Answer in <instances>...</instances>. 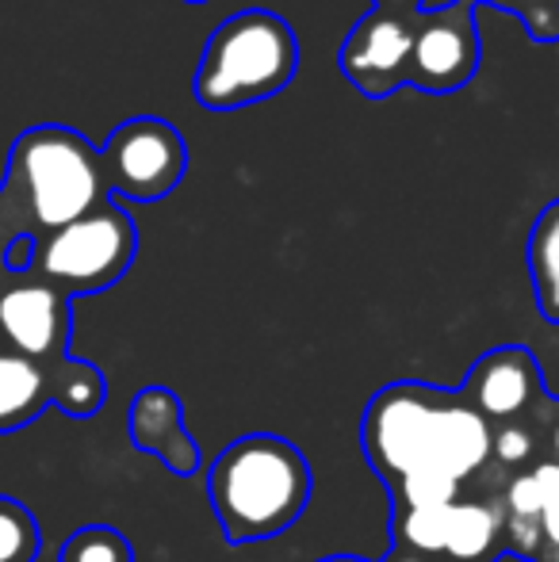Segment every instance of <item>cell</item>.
Segmentation results:
<instances>
[{
	"label": "cell",
	"instance_id": "15",
	"mask_svg": "<svg viewBox=\"0 0 559 562\" xmlns=\"http://www.w3.org/2000/svg\"><path fill=\"white\" fill-rule=\"evenodd\" d=\"M43 551V528L35 513L15 497L0 494V562H35Z\"/></svg>",
	"mask_w": 559,
	"mask_h": 562
},
{
	"label": "cell",
	"instance_id": "23",
	"mask_svg": "<svg viewBox=\"0 0 559 562\" xmlns=\"http://www.w3.org/2000/svg\"><path fill=\"white\" fill-rule=\"evenodd\" d=\"M318 562H368V559H357V555H329V559H318Z\"/></svg>",
	"mask_w": 559,
	"mask_h": 562
},
{
	"label": "cell",
	"instance_id": "8",
	"mask_svg": "<svg viewBox=\"0 0 559 562\" xmlns=\"http://www.w3.org/2000/svg\"><path fill=\"white\" fill-rule=\"evenodd\" d=\"M460 398L471 406V414L483 417L491 429L499 425L525 422L540 409L548 398L545 391V371H540L537 356L522 345H502L483 352L471 363L468 379L460 386Z\"/></svg>",
	"mask_w": 559,
	"mask_h": 562
},
{
	"label": "cell",
	"instance_id": "9",
	"mask_svg": "<svg viewBox=\"0 0 559 562\" xmlns=\"http://www.w3.org/2000/svg\"><path fill=\"white\" fill-rule=\"evenodd\" d=\"M479 69L476 8L452 4L445 12H418L406 85L422 92H456Z\"/></svg>",
	"mask_w": 559,
	"mask_h": 562
},
{
	"label": "cell",
	"instance_id": "1",
	"mask_svg": "<svg viewBox=\"0 0 559 562\" xmlns=\"http://www.w3.org/2000/svg\"><path fill=\"white\" fill-rule=\"evenodd\" d=\"M360 448L388 490L414 474H440L468 490L491 467V425L471 414L460 391L391 383L368 398Z\"/></svg>",
	"mask_w": 559,
	"mask_h": 562
},
{
	"label": "cell",
	"instance_id": "16",
	"mask_svg": "<svg viewBox=\"0 0 559 562\" xmlns=\"http://www.w3.org/2000/svg\"><path fill=\"white\" fill-rule=\"evenodd\" d=\"M58 562H135V548L120 528L85 525L62 543Z\"/></svg>",
	"mask_w": 559,
	"mask_h": 562
},
{
	"label": "cell",
	"instance_id": "21",
	"mask_svg": "<svg viewBox=\"0 0 559 562\" xmlns=\"http://www.w3.org/2000/svg\"><path fill=\"white\" fill-rule=\"evenodd\" d=\"M383 562H437V559L422 555V551H411V548H395V543H391V555Z\"/></svg>",
	"mask_w": 559,
	"mask_h": 562
},
{
	"label": "cell",
	"instance_id": "12",
	"mask_svg": "<svg viewBox=\"0 0 559 562\" xmlns=\"http://www.w3.org/2000/svg\"><path fill=\"white\" fill-rule=\"evenodd\" d=\"M54 368L27 360V356L12 352V348H0V437L38 422L54 406V391H51Z\"/></svg>",
	"mask_w": 559,
	"mask_h": 562
},
{
	"label": "cell",
	"instance_id": "10",
	"mask_svg": "<svg viewBox=\"0 0 559 562\" xmlns=\"http://www.w3.org/2000/svg\"><path fill=\"white\" fill-rule=\"evenodd\" d=\"M414 20L418 15H395L372 8L349 31L342 54H337V66L349 77L353 89L372 100H383L395 89H403L414 50Z\"/></svg>",
	"mask_w": 559,
	"mask_h": 562
},
{
	"label": "cell",
	"instance_id": "22",
	"mask_svg": "<svg viewBox=\"0 0 559 562\" xmlns=\"http://www.w3.org/2000/svg\"><path fill=\"white\" fill-rule=\"evenodd\" d=\"M452 4H460V0H425L422 12H445V8H452Z\"/></svg>",
	"mask_w": 559,
	"mask_h": 562
},
{
	"label": "cell",
	"instance_id": "6",
	"mask_svg": "<svg viewBox=\"0 0 559 562\" xmlns=\"http://www.w3.org/2000/svg\"><path fill=\"white\" fill-rule=\"evenodd\" d=\"M100 161H104L108 192L135 203H154L180 184L188 169V146L172 123L135 115L108 134Z\"/></svg>",
	"mask_w": 559,
	"mask_h": 562
},
{
	"label": "cell",
	"instance_id": "24",
	"mask_svg": "<svg viewBox=\"0 0 559 562\" xmlns=\"http://www.w3.org/2000/svg\"><path fill=\"white\" fill-rule=\"evenodd\" d=\"M185 4H208V0H185Z\"/></svg>",
	"mask_w": 559,
	"mask_h": 562
},
{
	"label": "cell",
	"instance_id": "20",
	"mask_svg": "<svg viewBox=\"0 0 559 562\" xmlns=\"http://www.w3.org/2000/svg\"><path fill=\"white\" fill-rule=\"evenodd\" d=\"M425 0H372V8L380 12H395V15H418Z\"/></svg>",
	"mask_w": 559,
	"mask_h": 562
},
{
	"label": "cell",
	"instance_id": "3",
	"mask_svg": "<svg viewBox=\"0 0 559 562\" xmlns=\"http://www.w3.org/2000/svg\"><path fill=\"white\" fill-rule=\"evenodd\" d=\"M311 467L277 432H249L215 456L208 497L231 543H261L288 532L311 502Z\"/></svg>",
	"mask_w": 559,
	"mask_h": 562
},
{
	"label": "cell",
	"instance_id": "17",
	"mask_svg": "<svg viewBox=\"0 0 559 562\" xmlns=\"http://www.w3.org/2000/svg\"><path fill=\"white\" fill-rule=\"evenodd\" d=\"M537 486H540V555L537 562H559V467L540 463Z\"/></svg>",
	"mask_w": 559,
	"mask_h": 562
},
{
	"label": "cell",
	"instance_id": "2",
	"mask_svg": "<svg viewBox=\"0 0 559 562\" xmlns=\"http://www.w3.org/2000/svg\"><path fill=\"white\" fill-rule=\"evenodd\" d=\"M112 200L100 149L74 126L43 123L12 142L0 180V252L15 237H46Z\"/></svg>",
	"mask_w": 559,
	"mask_h": 562
},
{
	"label": "cell",
	"instance_id": "5",
	"mask_svg": "<svg viewBox=\"0 0 559 562\" xmlns=\"http://www.w3.org/2000/svg\"><path fill=\"white\" fill-rule=\"evenodd\" d=\"M138 252V229L112 200L92 215L38 237L31 272L43 276L62 295H97L127 276Z\"/></svg>",
	"mask_w": 559,
	"mask_h": 562
},
{
	"label": "cell",
	"instance_id": "19",
	"mask_svg": "<svg viewBox=\"0 0 559 562\" xmlns=\"http://www.w3.org/2000/svg\"><path fill=\"white\" fill-rule=\"evenodd\" d=\"M540 422H545V456H548V463L559 467V402L556 398H545Z\"/></svg>",
	"mask_w": 559,
	"mask_h": 562
},
{
	"label": "cell",
	"instance_id": "14",
	"mask_svg": "<svg viewBox=\"0 0 559 562\" xmlns=\"http://www.w3.org/2000/svg\"><path fill=\"white\" fill-rule=\"evenodd\" d=\"M51 391H54V406L66 417H92L108 402L104 371L89 360H74V356L51 371Z\"/></svg>",
	"mask_w": 559,
	"mask_h": 562
},
{
	"label": "cell",
	"instance_id": "18",
	"mask_svg": "<svg viewBox=\"0 0 559 562\" xmlns=\"http://www.w3.org/2000/svg\"><path fill=\"white\" fill-rule=\"evenodd\" d=\"M463 4H494L502 12H514L533 38L559 43V0H463Z\"/></svg>",
	"mask_w": 559,
	"mask_h": 562
},
{
	"label": "cell",
	"instance_id": "11",
	"mask_svg": "<svg viewBox=\"0 0 559 562\" xmlns=\"http://www.w3.org/2000/svg\"><path fill=\"white\" fill-rule=\"evenodd\" d=\"M131 445L157 456L172 474L200 471V445L188 437L185 409L169 386H142L127 409Z\"/></svg>",
	"mask_w": 559,
	"mask_h": 562
},
{
	"label": "cell",
	"instance_id": "13",
	"mask_svg": "<svg viewBox=\"0 0 559 562\" xmlns=\"http://www.w3.org/2000/svg\"><path fill=\"white\" fill-rule=\"evenodd\" d=\"M525 260H529V280L540 318L559 326V200L548 203L533 223Z\"/></svg>",
	"mask_w": 559,
	"mask_h": 562
},
{
	"label": "cell",
	"instance_id": "7",
	"mask_svg": "<svg viewBox=\"0 0 559 562\" xmlns=\"http://www.w3.org/2000/svg\"><path fill=\"white\" fill-rule=\"evenodd\" d=\"M74 299L62 295L43 276L8 272L0 265V348L27 356L35 363L69 360V337H74Z\"/></svg>",
	"mask_w": 559,
	"mask_h": 562
},
{
	"label": "cell",
	"instance_id": "4",
	"mask_svg": "<svg viewBox=\"0 0 559 562\" xmlns=\"http://www.w3.org/2000/svg\"><path fill=\"white\" fill-rule=\"evenodd\" d=\"M295 69L299 38L291 23L265 8H246L208 38L192 92L208 112H234L283 92Z\"/></svg>",
	"mask_w": 559,
	"mask_h": 562
}]
</instances>
